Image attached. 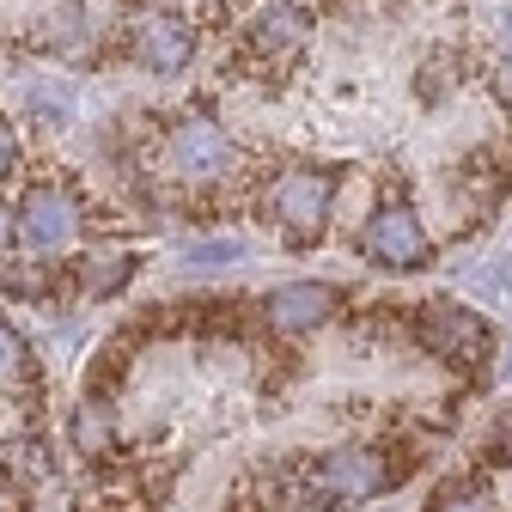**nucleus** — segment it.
Segmentation results:
<instances>
[{"mask_svg": "<svg viewBox=\"0 0 512 512\" xmlns=\"http://www.w3.org/2000/svg\"><path fill=\"white\" fill-rule=\"evenodd\" d=\"M330 202H336V183H330L324 171H287V177H275V189H269V214H275L293 238H317V232H324Z\"/></svg>", "mask_w": 512, "mask_h": 512, "instance_id": "obj_1", "label": "nucleus"}, {"mask_svg": "<svg viewBox=\"0 0 512 512\" xmlns=\"http://www.w3.org/2000/svg\"><path fill=\"white\" fill-rule=\"evenodd\" d=\"M360 244H366L372 263H384V269H415L421 256H427V232H421V220H415L403 202H384V208L366 220Z\"/></svg>", "mask_w": 512, "mask_h": 512, "instance_id": "obj_2", "label": "nucleus"}, {"mask_svg": "<svg viewBox=\"0 0 512 512\" xmlns=\"http://www.w3.org/2000/svg\"><path fill=\"white\" fill-rule=\"evenodd\" d=\"M384 482H391V464H384L378 452H336L324 458V470H317V494L324 500H372Z\"/></svg>", "mask_w": 512, "mask_h": 512, "instance_id": "obj_3", "label": "nucleus"}, {"mask_svg": "<svg viewBox=\"0 0 512 512\" xmlns=\"http://www.w3.org/2000/svg\"><path fill=\"white\" fill-rule=\"evenodd\" d=\"M421 342L439 360H476L488 348V330H482V317H470L458 305H427L421 311Z\"/></svg>", "mask_w": 512, "mask_h": 512, "instance_id": "obj_4", "label": "nucleus"}, {"mask_svg": "<svg viewBox=\"0 0 512 512\" xmlns=\"http://www.w3.org/2000/svg\"><path fill=\"white\" fill-rule=\"evenodd\" d=\"M74 226H80V214H74V202L61 196V189H31L19 202V238L31 250H61L74 238Z\"/></svg>", "mask_w": 512, "mask_h": 512, "instance_id": "obj_5", "label": "nucleus"}, {"mask_svg": "<svg viewBox=\"0 0 512 512\" xmlns=\"http://www.w3.org/2000/svg\"><path fill=\"white\" fill-rule=\"evenodd\" d=\"M269 324L275 330H317V324H330V311H336V287L324 281H287L269 293Z\"/></svg>", "mask_w": 512, "mask_h": 512, "instance_id": "obj_6", "label": "nucleus"}, {"mask_svg": "<svg viewBox=\"0 0 512 512\" xmlns=\"http://www.w3.org/2000/svg\"><path fill=\"white\" fill-rule=\"evenodd\" d=\"M189 49H196V31H189L177 13H147L135 25V55L147 61L153 74H177L189 61Z\"/></svg>", "mask_w": 512, "mask_h": 512, "instance_id": "obj_7", "label": "nucleus"}, {"mask_svg": "<svg viewBox=\"0 0 512 512\" xmlns=\"http://www.w3.org/2000/svg\"><path fill=\"white\" fill-rule=\"evenodd\" d=\"M171 165L183 171V177H214V171H226L232 165V141L220 135L214 122H183V128H171Z\"/></svg>", "mask_w": 512, "mask_h": 512, "instance_id": "obj_8", "label": "nucleus"}, {"mask_svg": "<svg viewBox=\"0 0 512 512\" xmlns=\"http://www.w3.org/2000/svg\"><path fill=\"white\" fill-rule=\"evenodd\" d=\"M305 31H311V19H305V7H269L263 19L250 25V37H256V49H269V55H287V49H299L305 43Z\"/></svg>", "mask_w": 512, "mask_h": 512, "instance_id": "obj_9", "label": "nucleus"}, {"mask_svg": "<svg viewBox=\"0 0 512 512\" xmlns=\"http://www.w3.org/2000/svg\"><path fill=\"white\" fill-rule=\"evenodd\" d=\"M25 372V342L13 336V324H0V378H19Z\"/></svg>", "mask_w": 512, "mask_h": 512, "instance_id": "obj_10", "label": "nucleus"}, {"mask_svg": "<svg viewBox=\"0 0 512 512\" xmlns=\"http://www.w3.org/2000/svg\"><path fill=\"white\" fill-rule=\"evenodd\" d=\"M104 421H110V415H104L98 403H86V409H80V427H74V433H80V445H86V452L110 439V427H104Z\"/></svg>", "mask_w": 512, "mask_h": 512, "instance_id": "obj_11", "label": "nucleus"}, {"mask_svg": "<svg viewBox=\"0 0 512 512\" xmlns=\"http://www.w3.org/2000/svg\"><path fill=\"white\" fill-rule=\"evenodd\" d=\"M238 244H196V250H189V263H238Z\"/></svg>", "mask_w": 512, "mask_h": 512, "instance_id": "obj_12", "label": "nucleus"}, {"mask_svg": "<svg viewBox=\"0 0 512 512\" xmlns=\"http://www.w3.org/2000/svg\"><path fill=\"white\" fill-rule=\"evenodd\" d=\"M433 512H494V506H488L482 494H445V500H439Z\"/></svg>", "mask_w": 512, "mask_h": 512, "instance_id": "obj_13", "label": "nucleus"}, {"mask_svg": "<svg viewBox=\"0 0 512 512\" xmlns=\"http://www.w3.org/2000/svg\"><path fill=\"white\" fill-rule=\"evenodd\" d=\"M13 165H19V141H13V128L0 122V177H7Z\"/></svg>", "mask_w": 512, "mask_h": 512, "instance_id": "obj_14", "label": "nucleus"}, {"mask_svg": "<svg viewBox=\"0 0 512 512\" xmlns=\"http://www.w3.org/2000/svg\"><path fill=\"white\" fill-rule=\"evenodd\" d=\"M19 238V214H7V208H0V250H7Z\"/></svg>", "mask_w": 512, "mask_h": 512, "instance_id": "obj_15", "label": "nucleus"}, {"mask_svg": "<svg viewBox=\"0 0 512 512\" xmlns=\"http://www.w3.org/2000/svg\"><path fill=\"white\" fill-rule=\"evenodd\" d=\"M500 19H506V31H512V7H506V13H500Z\"/></svg>", "mask_w": 512, "mask_h": 512, "instance_id": "obj_16", "label": "nucleus"}]
</instances>
